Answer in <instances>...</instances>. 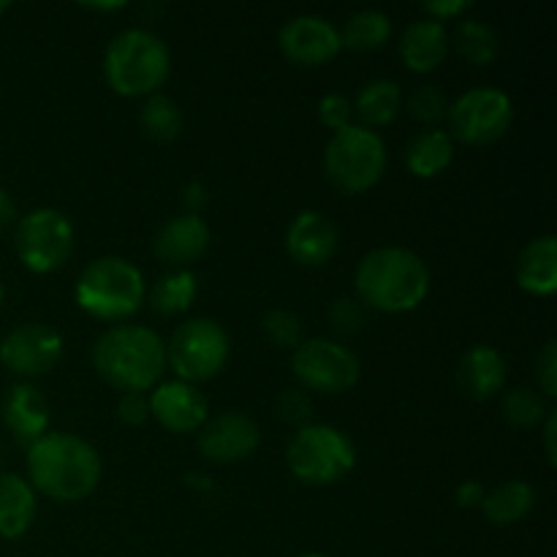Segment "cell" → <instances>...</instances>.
<instances>
[{
	"label": "cell",
	"mask_w": 557,
	"mask_h": 557,
	"mask_svg": "<svg viewBox=\"0 0 557 557\" xmlns=\"http://www.w3.org/2000/svg\"><path fill=\"white\" fill-rule=\"evenodd\" d=\"M326 321H330V326L337 335H359L364 330V324H368V310H364V305L359 299L343 297L330 305Z\"/></svg>",
	"instance_id": "d6a6232c"
},
{
	"label": "cell",
	"mask_w": 557,
	"mask_h": 557,
	"mask_svg": "<svg viewBox=\"0 0 557 557\" xmlns=\"http://www.w3.org/2000/svg\"><path fill=\"white\" fill-rule=\"evenodd\" d=\"M183 205L188 207V215H199L201 207L207 205V190H205V185L190 183L188 188L183 190Z\"/></svg>",
	"instance_id": "60d3db41"
},
{
	"label": "cell",
	"mask_w": 557,
	"mask_h": 557,
	"mask_svg": "<svg viewBox=\"0 0 557 557\" xmlns=\"http://www.w3.org/2000/svg\"><path fill=\"white\" fill-rule=\"evenodd\" d=\"M27 482L36 493L58 504H76L96 493L101 482V457L79 435L49 430L27 446Z\"/></svg>",
	"instance_id": "6da1fadb"
},
{
	"label": "cell",
	"mask_w": 557,
	"mask_h": 557,
	"mask_svg": "<svg viewBox=\"0 0 557 557\" xmlns=\"http://www.w3.org/2000/svg\"><path fill=\"white\" fill-rule=\"evenodd\" d=\"M275 413L292 428H308L313 419V400L302 389H283L275 400Z\"/></svg>",
	"instance_id": "836d02e7"
},
{
	"label": "cell",
	"mask_w": 557,
	"mask_h": 557,
	"mask_svg": "<svg viewBox=\"0 0 557 557\" xmlns=\"http://www.w3.org/2000/svg\"><path fill=\"white\" fill-rule=\"evenodd\" d=\"M3 11H9V3H5V0H0V14H3Z\"/></svg>",
	"instance_id": "ee69618b"
},
{
	"label": "cell",
	"mask_w": 557,
	"mask_h": 557,
	"mask_svg": "<svg viewBox=\"0 0 557 557\" xmlns=\"http://www.w3.org/2000/svg\"><path fill=\"white\" fill-rule=\"evenodd\" d=\"M292 370L305 389L337 395L359 384L362 364L357 354L330 337L302 341L292 354Z\"/></svg>",
	"instance_id": "8fae6325"
},
{
	"label": "cell",
	"mask_w": 557,
	"mask_h": 557,
	"mask_svg": "<svg viewBox=\"0 0 557 557\" xmlns=\"http://www.w3.org/2000/svg\"><path fill=\"white\" fill-rule=\"evenodd\" d=\"M354 103V112L359 114V120L364 128H384L392 120L397 117L403 107V90L397 82L392 79H373L357 92V101Z\"/></svg>",
	"instance_id": "d4e9b609"
},
{
	"label": "cell",
	"mask_w": 557,
	"mask_h": 557,
	"mask_svg": "<svg viewBox=\"0 0 557 557\" xmlns=\"http://www.w3.org/2000/svg\"><path fill=\"white\" fill-rule=\"evenodd\" d=\"M92 368L114 389L150 392L166 370V343L147 326H112L92 346Z\"/></svg>",
	"instance_id": "3957f363"
},
{
	"label": "cell",
	"mask_w": 557,
	"mask_h": 557,
	"mask_svg": "<svg viewBox=\"0 0 557 557\" xmlns=\"http://www.w3.org/2000/svg\"><path fill=\"white\" fill-rule=\"evenodd\" d=\"M455 47L471 65H487L498 58V33L487 25L484 20L468 16L457 25Z\"/></svg>",
	"instance_id": "83f0119b"
},
{
	"label": "cell",
	"mask_w": 557,
	"mask_h": 557,
	"mask_svg": "<svg viewBox=\"0 0 557 557\" xmlns=\"http://www.w3.org/2000/svg\"><path fill=\"white\" fill-rule=\"evenodd\" d=\"M169 47L145 27L117 33L103 52V76L117 96L150 98L169 79Z\"/></svg>",
	"instance_id": "277c9868"
},
{
	"label": "cell",
	"mask_w": 557,
	"mask_h": 557,
	"mask_svg": "<svg viewBox=\"0 0 557 557\" xmlns=\"http://www.w3.org/2000/svg\"><path fill=\"white\" fill-rule=\"evenodd\" d=\"M302 557H324V555H315V553H310V555H302Z\"/></svg>",
	"instance_id": "bcb514c9"
},
{
	"label": "cell",
	"mask_w": 557,
	"mask_h": 557,
	"mask_svg": "<svg viewBox=\"0 0 557 557\" xmlns=\"http://www.w3.org/2000/svg\"><path fill=\"white\" fill-rule=\"evenodd\" d=\"M261 444V430L248 413L226 411L207 419L199 430V451L212 462H239L253 455Z\"/></svg>",
	"instance_id": "4fadbf2b"
},
{
	"label": "cell",
	"mask_w": 557,
	"mask_h": 557,
	"mask_svg": "<svg viewBox=\"0 0 557 557\" xmlns=\"http://www.w3.org/2000/svg\"><path fill=\"white\" fill-rule=\"evenodd\" d=\"M16 221H20V218H16L14 199L9 196V190L0 188V234L9 232L11 226H16Z\"/></svg>",
	"instance_id": "b9f144b4"
},
{
	"label": "cell",
	"mask_w": 557,
	"mask_h": 557,
	"mask_svg": "<svg viewBox=\"0 0 557 557\" xmlns=\"http://www.w3.org/2000/svg\"><path fill=\"white\" fill-rule=\"evenodd\" d=\"M277 41H281L283 54L297 65H324L335 60L343 49L341 30L330 20L315 14L292 16L281 27Z\"/></svg>",
	"instance_id": "9a60e30c"
},
{
	"label": "cell",
	"mask_w": 557,
	"mask_h": 557,
	"mask_svg": "<svg viewBox=\"0 0 557 557\" xmlns=\"http://www.w3.org/2000/svg\"><path fill=\"white\" fill-rule=\"evenodd\" d=\"M123 5L125 3H90L87 9H92V11H120Z\"/></svg>",
	"instance_id": "7bdbcfd3"
},
{
	"label": "cell",
	"mask_w": 557,
	"mask_h": 557,
	"mask_svg": "<svg viewBox=\"0 0 557 557\" xmlns=\"http://www.w3.org/2000/svg\"><path fill=\"white\" fill-rule=\"evenodd\" d=\"M449 128L451 139L462 145L484 147L498 141L509 131L515 120V107L511 98L498 87H473L462 92L449 107Z\"/></svg>",
	"instance_id": "30bf717a"
},
{
	"label": "cell",
	"mask_w": 557,
	"mask_h": 557,
	"mask_svg": "<svg viewBox=\"0 0 557 557\" xmlns=\"http://www.w3.org/2000/svg\"><path fill=\"white\" fill-rule=\"evenodd\" d=\"M555 438H557V419H555V411H549L547 419H544V455H547L549 466H557Z\"/></svg>",
	"instance_id": "ab89813d"
},
{
	"label": "cell",
	"mask_w": 557,
	"mask_h": 557,
	"mask_svg": "<svg viewBox=\"0 0 557 557\" xmlns=\"http://www.w3.org/2000/svg\"><path fill=\"white\" fill-rule=\"evenodd\" d=\"M139 125L150 139L156 141H174L183 131V112L169 96H150L139 112Z\"/></svg>",
	"instance_id": "f546056e"
},
{
	"label": "cell",
	"mask_w": 557,
	"mask_h": 557,
	"mask_svg": "<svg viewBox=\"0 0 557 557\" xmlns=\"http://www.w3.org/2000/svg\"><path fill=\"white\" fill-rule=\"evenodd\" d=\"M232 341L226 330L212 319H190L172 332L166 346V364L177 373V381L201 384L226 368Z\"/></svg>",
	"instance_id": "ba28073f"
},
{
	"label": "cell",
	"mask_w": 557,
	"mask_h": 557,
	"mask_svg": "<svg viewBox=\"0 0 557 557\" xmlns=\"http://www.w3.org/2000/svg\"><path fill=\"white\" fill-rule=\"evenodd\" d=\"M449 54V30L441 22L413 20L400 36V58L413 74H430Z\"/></svg>",
	"instance_id": "d6986e66"
},
{
	"label": "cell",
	"mask_w": 557,
	"mask_h": 557,
	"mask_svg": "<svg viewBox=\"0 0 557 557\" xmlns=\"http://www.w3.org/2000/svg\"><path fill=\"white\" fill-rule=\"evenodd\" d=\"M3 422L22 446H33L49 433V406L33 384H14L3 397Z\"/></svg>",
	"instance_id": "ac0fdd59"
},
{
	"label": "cell",
	"mask_w": 557,
	"mask_h": 557,
	"mask_svg": "<svg viewBox=\"0 0 557 557\" xmlns=\"http://www.w3.org/2000/svg\"><path fill=\"white\" fill-rule=\"evenodd\" d=\"M406 107L413 120H419V123L424 125H435L441 123V120H446L451 101L446 98V92L441 90L438 85H419L417 90L408 96Z\"/></svg>",
	"instance_id": "4dcf8cb0"
},
{
	"label": "cell",
	"mask_w": 557,
	"mask_h": 557,
	"mask_svg": "<svg viewBox=\"0 0 557 557\" xmlns=\"http://www.w3.org/2000/svg\"><path fill=\"white\" fill-rule=\"evenodd\" d=\"M150 403V417L169 433H199L210 419V406L207 397L185 381H161L156 389L147 395Z\"/></svg>",
	"instance_id": "5bb4252c"
},
{
	"label": "cell",
	"mask_w": 557,
	"mask_h": 557,
	"mask_svg": "<svg viewBox=\"0 0 557 557\" xmlns=\"http://www.w3.org/2000/svg\"><path fill=\"white\" fill-rule=\"evenodd\" d=\"M500 411H504V419L517 430H533L547 419V397L542 395L533 386H517V389H509L504 395V403H500Z\"/></svg>",
	"instance_id": "f1b7e54d"
},
{
	"label": "cell",
	"mask_w": 557,
	"mask_h": 557,
	"mask_svg": "<svg viewBox=\"0 0 557 557\" xmlns=\"http://www.w3.org/2000/svg\"><path fill=\"white\" fill-rule=\"evenodd\" d=\"M536 506V490L522 479L498 484L493 493H484L482 511L493 525H517L525 520Z\"/></svg>",
	"instance_id": "cb8c5ba5"
},
{
	"label": "cell",
	"mask_w": 557,
	"mask_h": 557,
	"mask_svg": "<svg viewBox=\"0 0 557 557\" xmlns=\"http://www.w3.org/2000/svg\"><path fill=\"white\" fill-rule=\"evenodd\" d=\"M0 305H3V286H0Z\"/></svg>",
	"instance_id": "f6af8a7d"
},
{
	"label": "cell",
	"mask_w": 557,
	"mask_h": 557,
	"mask_svg": "<svg viewBox=\"0 0 557 557\" xmlns=\"http://www.w3.org/2000/svg\"><path fill=\"white\" fill-rule=\"evenodd\" d=\"M286 462L294 476L310 487H330L343 482L357 466V449L343 430L332 424L299 428L286 449Z\"/></svg>",
	"instance_id": "8992f818"
},
{
	"label": "cell",
	"mask_w": 557,
	"mask_h": 557,
	"mask_svg": "<svg viewBox=\"0 0 557 557\" xmlns=\"http://www.w3.org/2000/svg\"><path fill=\"white\" fill-rule=\"evenodd\" d=\"M261 332L277 348H297L302 343V321L292 310H270L261 321Z\"/></svg>",
	"instance_id": "1f68e13d"
},
{
	"label": "cell",
	"mask_w": 557,
	"mask_h": 557,
	"mask_svg": "<svg viewBox=\"0 0 557 557\" xmlns=\"http://www.w3.org/2000/svg\"><path fill=\"white\" fill-rule=\"evenodd\" d=\"M386 172V145L379 131L348 125L335 131L324 150V174L343 194H364Z\"/></svg>",
	"instance_id": "52a82bcc"
},
{
	"label": "cell",
	"mask_w": 557,
	"mask_h": 557,
	"mask_svg": "<svg viewBox=\"0 0 557 557\" xmlns=\"http://www.w3.org/2000/svg\"><path fill=\"white\" fill-rule=\"evenodd\" d=\"M14 248L22 264L36 275L58 272L74 250V226L52 207H38L14 226Z\"/></svg>",
	"instance_id": "9c48e42d"
},
{
	"label": "cell",
	"mask_w": 557,
	"mask_h": 557,
	"mask_svg": "<svg viewBox=\"0 0 557 557\" xmlns=\"http://www.w3.org/2000/svg\"><path fill=\"white\" fill-rule=\"evenodd\" d=\"M392 36V20L389 14L379 9L357 11L346 20L341 33V44L351 52H373V49L384 47Z\"/></svg>",
	"instance_id": "4316f807"
},
{
	"label": "cell",
	"mask_w": 557,
	"mask_h": 557,
	"mask_svg": "<svg viewBox=\"0 0 557 557\" xmlns=\"http://www.w3.org/2000/svg\"><path fill=\"white\" fill-rule=\"evenodd\" d=\"M341 234L335 223L315 210L299 212L286 232V250L297 264L321 267L337 253Z\"/></svg>",
	"instance_id": "e0dca14e"
},
{
	"label": "cell",
	"mask_w": 557,
	"mask_h": 557,
	"mask_svg": "<svg viewBox=\"0 0 557 557\" xmlns=\"http://www.w3.org/2000/svg\"><path fill=\"white\" fill-rule=\"evenodd\" d=\"M354 117V103L348 101L341 92H326L319 101V120L330 131H343L351 125Z\"/></svg>",
	"instance_id": "e575fe53"
},
{
	"label": "cell",
	"mask_w": 557,
	"mask_h": 557,
	"mask_svg": "<svg viewBox=\"0 0 557 557\" xmlns=\"http://www.w3.org/2000/svg\"><path fill=\"white\" fill-rule=\"evenodd\" d=\"M74 299L92 319L123 321L145 302V275L128 259L103 256L82 270Z\"/></svg>",
	"instance_id": "5b68a950"
},
{
	"label": "cell",
	"mask_w": 557,
	"mask_h": 557,
	"mask_svg": "<svg viewBox=\"0 0 557 557\" xmlns=\"http://www.w3.org/2000/svg\"><path fill=\"white\" fill-rule=\"evenodd\" d=\"M359 302L364 308L384 313H408L417 310L430 294V270L408 248H375L359 261L354 275Z\"/></svg>",
	"instance_id": "7a4b0ae2"
},
{
	"label": "cell",
	"mask_w": 557,
	"mask_h": 557,
	"mask_svg": "<svg viewBox=\"0 0 557 557\" xmlns=\"http://www.w3.org/2000/svg\"><path fill=\"white\" fill-rule=\"evenodd\" d=\"M457 506L462 509H482V500H484V487L479 482H462L455 493Z\"/></svg>",
	"instance_id": "f35d334b"
},
{
	"label": "cell",
	"mask_w": 557,
	"mask_h": 557,
	"mask_svg": "<svg viewBox=\"0 0 557 557\" xmlns=\"http://www.w3.org/2000/svg\"><path fill=\"white\" fill-rule=\"evenodd\" d=\"M515 277L522 292L533 297H553L557 292V239L553 234H542L520 250Z\"/></svg>",
	"instance_id": "ffe728a7"
},
{
	"label": "cell",
	"mask_w": 557,
	"mask_h": 557,
	"mask_svg": "<svg viewBox=\"0 0 557 557\" xmlns=\"http://www.w3.org/2000/svg\"><path fill=\"white\" fill-rule=\"evenodd\" d=\"M199 283L190 270H174L158 277L150 288V305L158 315H180L196 302Z\"/></svg>",
	"instance_id": "484cf974"
},
{
	"label": "cell",
	"mask_w": 557,
	"mask_h": 557,
	"mask_svg": "<svg viewBox=\"0 0 557 557\" xmlns=\"http://www.w3.org/2000/svg\"><path fill=\"white\" fill-rule=\"evenodd\" d=\"M422 9L424 14H428V20L444 25L446 20H457V16H462L466 11H471V3H468V0H433V3H424Z\"/></svg>",
	"instance_id": "74e56055"
},
{
	"label": "cell",
	"mask_w": 557,
	"mask_h": 557,
	"mask_svg": "<svg viewBox=\"0 0 557 557\" xmlns=\"http://www.w3.org/2000/svg\"><path fill=\"white\" fill-rule=\"evenodd\" d=\"M36 490L16 473L0 471V539H20L36 520Z\"/></svg>",
	"instance_id": "7402d4cb"
},
{
	"label": "cell",
	"mask_w": 557,
	"mask_h": 557,
	"mask_svg": "<svg viewBox=\"0 0 557 557\" xmlns=\"http://www.w3.org/2000/svg\"><path fill=\"white\" fill-rule=\"evenodd\" d=\"M63 357V337L47 324L14 326L0 341V362L20 379L47 375Z\"/></svg>",
	"instance_id": "7c38bea8"
},
{
	"label": "cell",
	"mask_w": 557,
	"mask_h": 557,
	"mask_svg": "<svg viewBox=\"0 0 557 557\" xmlns=\"http://www.w3.org/2000/svg\"><path fill=\"white\" fill-rule=\"evenodd\" d=\"M117 417L120 422L139 428L150 419V403H147L145 392H123L117 403Z\"/></svg>",
	"instance_id": "8d00e7d4"
},
{
	"label": "cell",
	"mask_w": 557,
	"mask_h": 557,
	"mask_svg": "<svg viewBox=\"0 0 557 557\" xmlns=\"http://www.w3.org/2000/svg\"><path fill=\"white\" fill-rule=\"evenodd\" d=\"M457 384L473 400H490L506 386V359L493 346H473L457 364Z\"/></svg>",
	"instance_id": "44dd1931"
},
{
	"label": "cell",
	"mask_w": 557,
	"mask_h": 557,
	"mask_svg": "<svg viewBox=\"0 0 557 557\" xmlns=\"http://www.w3.org/2000/svg\"><path fill=\"white\" fill-rule=\"evenodd\" d=\"M210 226L201 215H183L172 218L163 223L152 237V253L158 261L174 267V270H185L190 261L201 259L210 248Z\"/></svg>",
	"instance_id": "2e32d148"
},
{
	"label": "cell",
	"mask_w": 557,
	"mask_h": 557,
	"mask_svg": "<svg viewBox=\"0 0 557 557\" xmlns=\"http://www.w3.org/2000/svg\"><path fill=\"white\" fill-rule=\"evenodd\" d=\"M455 158V139L441 128H424L408 141L406 166L413 177H438Z\"/></svg>",
	"instance_id": "603a6c76"
},
{
	"label": "cell",
	"mask_w": 557,
	"mask_h": 557,
	"mask_svg": "<svg viewBox=\"0 0 557 557\" xmlns=\"http://www.w3.org/2000/svg\"><path fill=\"white\" fill-rule=\"evenodd\" d=\"M536 384L547 400L557 397V343L547 341L536 357Z\"/></svg>",
	"instance_id": "d590c367"
}]
</instances>
